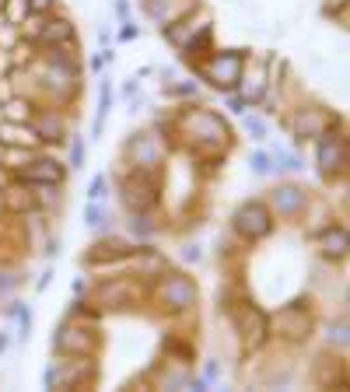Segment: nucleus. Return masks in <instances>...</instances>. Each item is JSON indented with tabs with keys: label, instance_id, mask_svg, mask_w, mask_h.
Here are the masks:
<instances>
[{
	"label": "nucleus",
	"instance_id": "7ed1b4c3",
	"mask_svg": "<svg viewBox=\"0 0 350 392\" xmlns=\"http://www.w3.org/2000/svg\"><path fill=\"white\" fill-rule=\"evenodd\" d=\"M161 301L175 312H186L196 305V284L182 273H168V277H161Z\"/></svg>",
	"mask_w": 350,
	"mask_h": 392
},
{
	"label": "nucleus",
	"instance_id": "412c9836",
	"mask_svg": "<svg viewBox=\"0 0 350 392\" xmlns=\"http://www.w3.org/2000/svg\"><path fill=\"white\" fill-rule=\"evenodd\" d=\"M277 168H287V172H298V168H301V161H298L294 154H287V151H277Z\"/></svg>",
	"mask_w": 350,
	"mask_h": 392
},
{
	"label": "nucleus",
	"instance_id": "2f4dec72",
	"mask_svg": "<svg viewBox=\"0 0 350 392\" xmlns=\"http://www.w3.org/2000/svg\"><path fill=\"white\" fill-rule=\"evenodd\" d=\"M8 347H11V336H8V333H0V354H4Z\"/></svg>",
	"mask_w": 350,
	"mask_h": 392
},
{
	"label": "nucleus",
	"instance_id": "9d476101",
	"mask_svg": "<svg viewBox=\"0 0 350 392\" xmlns=\"http://www.w3.org/2000/svg\"><path fill=\"white\" fill-rule=\"evenodd\" d=\"M329 123L333 119L322 109H301V116L294 119V130H298V137H322L329 130Z\"/></svg>",
	"mask_w": 350,
	"mask_h": 392
},
{
	"label": "nucleus",
	"instance_id": "ddd939ff",
	"mask_svg": "<svg viewBox=\"0 0 350 392\" xmlns=\"http://www.w3.org/2000/svg\"><path fill=\"white\" fill-rule=\"evenodd\" d=\"M36 137L39 140H46V144H60L64 140V133H67V126H64V119L60 116H53V112H43V116H36Z\"/></svg>",
	"mask_w": 350,
	"mask_h": 392
},
{
	"label": "nucleus",
	"instance_id": "72a5a7b5",
	"mask_svg": "<svg viewBox=\"0 0 350 392\" xmlns=\"http://www.w3.org/2000/svg\"><path fill=\"white\" fill-rule=\"evenodd\" d=\"M0 158H4V147H0Z\"/></svg>",
	"mask_w": 350,
	"mask_h": 392
},
{
	"label": "nucleus",
	"instance_id": "f03ea898",
	"mask_svg": "<svg viewBox=\"0 0 350 392\" xmlns=\"http://www.w3.org/2000/svg\"><path fill=\"white\" fill-rule=\"evenodd\" d=\"M242 67H245L242 53H217V57H210L207 64H200V74H203V81H210L214 88L228 92V88H235V85L242 81Z\"/></svg>",
	"mask_w": 350,
	"mask_h": 392
},
{
	"label": "nucleus",
	"instance_id": "5701e85b",
	"mask_svg": "<svg viewBox=\"0 0 350 392\" xmlns=\"http://www.w3.org/2000/svg\"><path fill=\"white\" fill-rule=\"evenodd\" d=\"M245 130H249L252 140H266V126H263V119H245Z\"/></svg>",
	"mask_w": 350,
	"mask_h": 392
},
{
	"label": "nucleus",
	"instance_id": "0eeeda50",
	"mask_svg": "<svg viewBox=\"0 0 350 392\" xmlns=\"http://www.w3.org/2000/svg\"><path fill=\"white\" fill-rule=\"evenodd\" d=\"M347 165V140L336 133H322L319 137V168L322 175H333Z\"/></svg>",
	"mask_w": 350,
	"mask_h": 392
},
{
	"label": "nucleus",
	"instance_id": "c85d7f7f",
	"mask_svg": "<svg viewBox=\"0 0 350 392\" xmlns=\"http://www.w3.org/2000/svg\"><path fill=\"white\" fill-rule=\"evenodd\" d=\"M228 109H231V112H245V99H231Z\"/></svg>",
	"mask_w": 350,
	"mask_h": 392
},
{
	"label": "nucleus",
	"instance_id": "4be33fe9",
	"mask_svg": "<svg viewBox=\"0 0 350 392\" xmlns=\"http://www.w3.org/2000/svg\"><path fill=\"white\" fill-rule=\"evenodd\" d=\"M11 312H15V315H18V322H22V340H29V329H32V312H25L22 305H15Z\"/></svg>",
	"mask_w": 350,
	"mask_h": 392
},
{
	"label": "nucleus",
	"instance_id": "b1692460",
	"mask_svg": "<svg viewBox=\"0 0 350 392\" xmlns=\"http://www.w3.org/2000/svg\"><path fill=\"white\" fill-rule=\"evenodd\" d=\"M25 4H29V15H46V11H53L57 0H25Z\"/></svg>",
	"mask_w": 350,
	"mask_h": 392
},
{
	"label": "nucleus",
	"instance_id": "bb28decb",
	"mask_svg": "<svg viewBox=\"0 0 350 392\" xmlns=\"http://www.w3.org/2000/svg\"><path fill=\"white\" fill-rule=\"evenodd\" d=\"M15 287H18V280L11 273H0V294H11Z\"/></svg>",
	"mask_w": 350,
	"mask_h": 392
},
{
	"label": "nucleus",
	"instance_id": "6ab92c4d",
	"mask_svg": "<svg viewBox=\"0 0 350 392\" xmlns=\"http://www.w3.org/2000/svg\"><path fill=\"white\" fill-rule=\"evenodd\" d=\"M85 224H92V228H102V224H105V207H102L99 200L88 203V210H85Z\"/></svg>",
	"mask_w": 350,
	"mask_h": 392
},
{
	"label": "nucleus",
	"instance_id": "2eb2a0df",
	"mask_svg": "<svg viewBox=\"0 0 350 392\" xmlns=\"http://www.w3.org/2000/svg\"><path fill=\"white\" fill-rule=\"evenodd\" d=\"M137 249H130V245H123V242H102V245H95V252H88V263L95 266V263H102V259H130Z\"/></svg>",
	"mask_w": 350,
	"mask_h": 392
},
{
	"label": "nucleus",
	"instance_id": "f8f14e48",
	"mask_svg": "<svg viewBox=\"0 0 350 392\" xmlns=\"http://www.w3.org/2000/svg\"><path fill=\"white\" fill-rule=\"evenodd\" d=\"M305 189H298V186H280L277 193H273V207H277V214H284V217H291V214H298L301 207H305Z\"/></svg>",
	"mask_w": 350,
	"mask_h": 392
},
{
	"label": "nucleus",
	"instance_id": "a211bd4d",
	"mask_svg": "<svg viewBox=\"0 0 350 392\" xmlns=\"http://www.w3.org/2000/svg\"><path fill=\"white\" fill-rule=\"evenodd\" d=\"M109 102H112V88H109V85H102V92H99V119H95V133H99V130H102V123H105Z\"/></svg>",
	"mask_w": 350,
	"mask_h": 392
},
{
	"label": "nucleus",
	"instance_id": "6e6552de",
	"mask_svg": "<svg viewBox=\"0 0 350 392\" xmlns=\"http://www.w3.org/2000/svg\"><path fill=\"white\" fill-rule=\"evenodd\" d=\"M64 165L60 161H53V158H39V161H32L25 172H22V182H29V186H60L64 182Z\"/></svg>",
	"mask_w": 350,
	"mask_h": 392
},
{
	"label": "nucleus",
	"instance_id": "473e14b6",
	"mask_svg": "<svg viewBox=\"0 0 350 392\" xmlns=\"http://www.w3.org/2000/svg\"><path fill=\"white\" fill-rule=\"evenodd\" d=\"M4 4H8V0H0V8H4Z\"/></svg>",
	"mask_w": 350,
	"mask_h": 392
},
{
	"label": "nucleus",
	"instance_id": "9b49d317",
	"mask_svg": "<svg viewBox=\"0 0 350 392\" xmlns=\"http://www.w3.org/2000/svg\"><path fill=\"white\" fill-rule=\"evenodd\" d=\"M0 203H4L8 210H15V214H25V210H36L39 196H36V193L29 189V182H25V186H11V189L0 193Z\"/></svg>",
	"mask_w": 350,
	"mask_h": 392
},
{
	"label": "nucleus",
	"instance_id": "aec40b11",
	"mask_svg": "<svg viewBox=\"0 0 350 392\" xmlns=\"http://www.w3.org/2000/svg\"><path fill=\"white\" fill-rule=\"evenodd\" d=\"M270 168H273V165H270V154H266V151H256V154H252V172H256V175H266Z\"/></svg>",
	"mask_w": 350,
	"mask_h": 392
},
{
	"label": "nucleus",
	"instance_id": "c756f323",
	"mask_svg": "<svg viewBox=\"0 0 350 392\" xmlns=\"http://www.w3.org/2000/svg\"><path fill=\"white\" fill-rule=\"evenodd\" d=\"M210 378H217V364H214V361H210L207 371H203V382H210Z\"/></svg>",
	"mask_w": 350,
	"mask_h": 392
},
{
	"label": "nucleus",
	"instance_id": "dca6fc26",
	"mask_svg": "<svg viewBox=\"0 0 350 392\" xmlns=\"http://www.w3.org/2000/svg\"><path fill=\"white\" fill-rule=\"evenodd\" d=\"M322 256L326 259H343L347 256V231L343 228H329V235L322 238Z\"/></svg>",
	"mask_w": 350,
	"mask_h": 392
},
{
	"label": "nucleus",
	"instance_id": "7c9ffc66",
	"mask_svg": "<svg viewBox=\"0 0 350 392\" xmlns=\"http://www.w3.org/2000/svg\"><path fill=\"white\" fill-rule=\"evenodd\" d=\"M116 11H119V18H126V15H130V8H126V0H116Z\"/></svg>",
	"mask_w": 350,
	"mask_h": 392
},
{
	"label": "nucleus",
	"instance_id": "20e7f679",
	"mask_svg": "<svg viewBox=\"0 0 350 392\" xmlns=\"http://www.w3.org/2000/svg\"><path fill=\"white\" fill-rule=\"evenodd\" d=\"M231 315H235V326H238V333L245 340V350H256L266 340V315L259 308H252V305L231 308Z\"/></svg>",
	"mask_w": 350,
	"mask_h": 392
},
{
	"label": "nucleus",
	"instance_id": "423d86ee",
	"mask_svg": "<svg viewBox=\"0 0 350 392\" xmlns=\"http://www.w3.org/2000/svg\"><path fill=\"white\" fill-rule=\"evenodd\" d=\"M154 200H158V186H154L151 179L130 175V179L123 182V203H126L130 210H151Z\"/></svg>",
	"mask_w": 350,
	"mask_h": 392
},
{
	"label": "nucleus",
	"instance_id": "cd10ccee",
	"mask_svg": "<svg viewBox=\"0 0 350 392\" xmlns=\"http://www.w3.org/2000/svg\"><path fill=\"white\" fill-rule=\"evenodd\" d=\"M119 39H123V43H130V39H137V25H126V29L119 32Z\"/></svg>",
	"mask_w": 350,
	"mask_h": 392
},
{
	"label": "nucleus",
	"instance_id": "a878e982",
	"mask_svg": "<svg viewBox=\"0 0 350 392\" xmlns=\"http://www.w3.org/2000/svg\"><path fill=\"white\" fill-rule=\"evenodd\" d=\"M102 196H105V175H99L88 189V200H102Z\"/></svg>",
	"mask_w": 350,
	"mask_h": 392
},
{
	"label": "nucleus",
	"instance_id": "393cba45",
	"mask_svg": "<svg viewBox=\"0 0 350 392\" xmlns=\"http://www.w3.org/2000/svg\"><path fill=\"white\" fill-rule=\"evenodd\" d=\"M85 154H88V151H85V144H81V140H74V147H71V165H74V168H81V165H85Z\"/></svg>",
	"mask_w": 350,
	"mask_h": 392
},
{
	"label": "nucleus",
	"instance_id": "1a4fd4ad",
	"mask_svg": "<svg viewBox=\"0 0 350 392\" xmlns=\"http://www.w3.org/2000/svg\"><path fill=\"white\" fill-rule=\"evenodd\" d=\"M277 322H280V333H284L287 340H301V336L312 329V315H305L301 301H298V305H291V308H284Z\"/></svg>",
	"mask_w": 350,
	"mask_h": 392
},
{
	"label": "nucleus",
	"instance_id": "f3484780",
	"mask_svg": "<svg viewBox=\"0 0 350 392\" xmlns=\"http://www.w3.org/2000/svg\"><path fill=\"white\" fill-rule=\"evenodd\" d=\"M130 231L140 235V238H151V235H154V224H151L147 210H133V217H130Z\"/></svg>",
	"mask_w": 350,
	"mask_h": 392
},
{
	"label": "nucleus",
	"instance_id": "39448f33",
	"mask_svg": "<svg viewBox=\"0 0 350 392\" xmlns=\"http://www.w3.org/2000/svg\"><path fill=\"white\" fill-rule=\"evenodd\" d=\"M53 347H57L60 354H78V357H85V354L95 350V333H92V329H78V326H60L57 336H53Z\"/></svg>",
	"mask_w": 350,
	"mask_h": 392
},
{
	"label": "nucleus",
	"instance_id": "4468645a",
	"mask_svg": "<svg viewBox=\"0 0 350 392\" xmlns=\"http://www.w3.org/2000/svg\"><path fill=\"white\" fill-rule=\"evenodd\" d=\"M39 39L46 43V46H60V43H74V25L67 22V18H57V22H50V25H43V32H39Z\"/></svg>",
	"mask_w": 350,
	"mask_h": 392
},
{
	"label": "nucleus",
	"instance_id": "f257e3e1",
	"mask_svg": "<svg viewBox=\"0 0 350 392\" xmlns=\"http://www.w3.org/2000/svg\"><path fill=\"white\" fill-rule=\"evenodd\" d=\"M231 228H235L242 238L256 242V238H266V235L273 231V214H270L266 203L249 200V203H242V207L231 214Z\"/></svg>",
	"mask_w": 350,
	"mask_h": 392
}]
</instances>
